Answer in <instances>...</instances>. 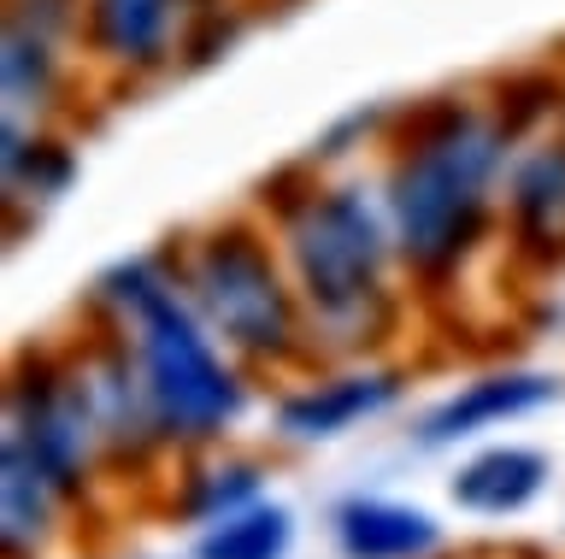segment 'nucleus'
<instances>
[{
  "mask_svg": "<svg viewBox=\"0 0 565 559\" xmlns=\"http://www.w3.org/2000/svg\"><path fill=\"white\" fill-rule=\"evenodd\" d=\"M512 142L519 136L501 118L466 100H424L406 118L383 206L395 224V248L418 277L459 271L483 241Z\"/></svg>",
  "mask_w": 565,
  "mask_h": 559,
  "instance_id": "nucleus-1",
  "label": "nucleus"
},
{
  "mask_svg": "<svg viewBox=\"0 0 565 559\" xmlns=\"http://www.w3.org/2000/svg\"><path fill=\"white\" fill-rule=\"evenodd\" d=\"M95 307L130 342L171 448H206L242 418L247 383L194 312L183 277H166L159 259H118L95 283Z\"/></svg>",
  "mask_w": 565,
  "mask_h": 559,
  "instance_id": "nucleus-2",
  "label": "nucleus"
},
{
  "mask_svg": "<svg viewBox=\"0 0 565 559\" xmlns=\"http://www.w3.org/2000/svg\"><path fill=\"white\" fill-rule=\"evenodd\" d=\"M277 236L289 277L307 301L312 342L324 336L330 347H371L395 324V224L388 206L365 201V189H324L307 183L300 195L277 201Z\"/></svg>",
  "mask_w": 565,
  "mask_h": 559,
  "instance_id": "nucleus-3",
  "label": "nucleus"
},
{
  "mask_svg": "<svg viewBox=\"0 0 565 559\" xmlns=\"http://www.w3.org/2000/svg\"><path fill=\"white\" fill-rule=\"evenodd\" d=\"M183 289L236 359L282 365L307 354V301L289 277V259H277L259 224L230 218L218 230H206L183 259Z\"/></svg>",
  "mask_w": 565,
  "mask_h": 559,
  "instance_id": "nucleus-4",
  "label": "nucleus"
},
{
  "mask_svg": "<svg viewBox=\"0 0 565 559\" xmlns=\"http://www.w3.org/2000/svg\"><path fill=\"white\" fill-rule=\"evenodd\" d=\"M7 442H18L35 465L60 483L65 501H83L95 471L106 465L100 424L88 412V400L77 389V372L60 354H24L12 359L7 383Z\"/></svg>",
  "mask_w": 565,
  "mask_h": 559,
  "instance_id": "nucleus-5",
  "label": "nucleus"
},
{
  "mask_svg": "<svg viewBox=\"0 0 565 559\" xmlns=\"http://www.w3.org/2000/svg\"><path fill=\"white\" fill-rule=\"evenodd\" d=\"M71 372H77V389L100 424L106 465H141L159 448H171L166 424H159V407L148 395V377H141L118 324H106V336H95L83 354H71Z\"/></svg>",
  "mask_w": 565,
  "mask_h": 559,
  "instance_id": "nucleus-6",
  "label": "nucleus"
},
{
  "mask_svg": "<svg viewBox=\"0 0 565 559\" xmlns=\"http://www.w3.org/2000/svg\"><path fill=\"white\" fill-rule=\"evenodd\" d=\"M183 12L189 0H88L83 7L88 54L124 77L166 72L171 54H183Z\"/></svg>",
  "mask_w": 565,
  "mask_h": 559,
  "instance_id": "nucleus-7",
  "label": "nucleus"
},
{
  "mask_svg": "<svg viewBox=\"0 0 565 559\" xmlns=\"http://www.w3.org/2000/svg\"><path fill=\"white\" fill-rule=\"evenodd\" d=\"M507 224H512V248L530 266H559L565 259V136L512 160Z\"/></svg>",
  "mask_w": 565,
  "mask_h": 559,
  "instance_id": "nucleus-8",
  "label": "nucleus"
},
{
  "mask_svg": "<svg viewBox=\"0 0 565 559\" xmlns=\"http://www.w3.org/2000/svg\"><path fill=\"white\" fill-rule=\"evenodd\" d=\"M395 400H401V372H377V365H365V372H335V377H318L307 389L282 395L277 400V430L289 436V442H330V436L365 424V418H377L383 407H395Z\"/></svg>",
  "mask_w": 565,
  "mask_h": 559,
  "instance_id": "nucleus-9",
  "label": "nucleus"
},
{
  "mask_svg": "<svg viewBox=\"0 0 565 559\" xmlns=\"http://www.w3.org/2000/svg\"><path fill=\"white\" fill-rule=\"evenodd\" d=\"M547 400H559V377H547V372H489V377L466 383L459 395H448L441 407L424 412L418 442L424 448L466 442V436L494 430V424H507V418H524V412L547 407Z\"/></svg>",
  "mask_w": 565,
  "mask_h": 559,
  "instance_id": "nucleus-10",
  "label": "nucleus"
},
{
  "mask_svg": "<svg viewBox=\"0 0 565 559\" xmlns=\"http://www.w3.org/2000/svg\"><path fill=\"white\" fill-rule=\"evenodd\" d=\"M330 536L342 559H430L441 548V524L388 495H348L330 513Z\"/></svg>",
  "mask_w": 565,
  "mask_h": 559,
  "instance_id": "nucleus-11",
  "label": "nucleus"
},
{
  "mask_svg": "<svg viewBox=\"0 0 565 559\" xmlns=\"http://www.w3.org/2000/svg\"><path fill=\"white\" fill-rule=\"evenodd\" d=\"M65 506L71 501L60 495V483H53L18 442L0 436V553L7 559H42L53 530H60Z\"/></svg>",
  "mask_w": 565,
  "mask_h": 559,
  "instance_id": "nucleus-12",
  "label": "nucleus"
},
{
  "mask_svg": "<svg viewBox=\"0 0 565 559\" xmlns=\"http://www.w3.org/2000/svg\"><path fill=\"white\" fill-rule=\"evenodd\" d=\"M547 477H554V465H547L542 448L507 442V448L471 453V460L454 471L448 495L477 518H507V513H524V506L547 488Z\"/></svg>",
  "mask_w": 565,
  "mask_h": 559,
  "instance_id": "nucleus-13",
  "label": "nucleus"
},
{
  "mask_svg": "<svg viewBox=\"0 0 565 559\" xmlns=\"http://www.w3.org/2000/svg\"><path fill=\"white\" fill-rule=\"evenodd\" d=\"M0 178H7V206L53 201L71 189V178H77V153H71L60 136H47L35 118L7 112V130H0Z\"/></svg>",
  "mask_w": 565,
  "mask_h": 559,
  "instance_id": "nucleus-14",
  "label": "nucleus"
},
{
  "mask_svg": "<svg viewBox=\"0 0 565 559\" xmlns=\"http://www.w3.org/2000/svg\"><path fill=\"white\" fill-rule=\"evenodd\" d=\"M60 83H65L60 42L7 19V36H0V95H7V112L42 125L53 112V100H60Z\"/></svg>",
  "mask_w": 565,
  "mask_h": 559,
  "instance_id": "nucleus-15",
  "label": "nucleus"
},
{
  "mask_svg": "<svg viewBox=\"0 0 565 559\" xmlns=\"http://www.w3.org/2000/svg\"><path fill=\"white\" fill-rule=\"evenodd\" d=\"M295 548V513L277 501H247L236 513L212 518L201 541H194V559H289Z\"/></svg>",
  "mask_w": 565,
  "mask_h": 559,
  "instance_id": "nucleus-16",
  "label": "nucleus"
},
{
  "mask_svg": "<svg viewBox=\"0 0 565 559\" xmlns=\"http://www.w3.org/2000/svg\"><path fill=\"white\" fill-rule=\"evenodd\" d=\"M259 477H265V471L254 460H218V465L183 477V501H177V513L194 518V524H212V518L236 513V506H247V501H259Z\"/></svg>",
  "mask_w": 565,
  "mask_h": 559,
  "instance_id": "nucleus-17",
  "label": "nucleus"
},
{
  "mask_svg": "<svg viewBox=\"0 0 565 559\" xmlns=\"http://www.w3.org/2000/svg\"><path fill=\"white\" fill-rule=\"evenodd\" d=\"M83 7H88V0H7V19L42 30L47 42L65 47V42L83 30Z\"/></svg>",
  "mask_w": 565,
  "mask_h": 559,
  "instance_id": "nucleus-18",
  "label": "nucleus"
},
{
  "mask_svg": "<svg viewBox=\"0 0 565 559\" xmlns=\"http://www.w3.org/2000/svg\"><path fill=\"white\" fill-rule=\"evenodd\" d=\"M189 7H201V0H189Z\"/></svg>",
  "mask_w": 565,
  "mask_h": 559,
  "instance_id": "nucleus-19",
  "label": "nucleus"
}]
</instances>
